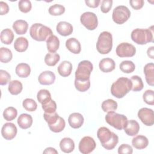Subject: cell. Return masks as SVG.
<instances>
[{
	"label": "cell",
	"mask_w": 154,
	"mask_h": 154,
	"mask_svg": "<svg viewBox=\"0 0 154 154\" xmlns=\"http://www.w3.org/2000/svg\"><path fill=\"white\" fill-rule=\"evenodd\" d=\"M131 79L125 77H120L112 83L111 87V93L114 97L120 99L123 97L132 88Z\"/></svg>",
	"instance_id": "1"
},
{
	"label": "cell",
	"mask_w": 154,
	"mask_h": 154,
	"mask_svg": "<svg viewBox=\"0 0 154 154\" xmlns=\"http://www.w3.org/2000/svg\"><path fill=\"white\" fill-rule=\"evenodd\" d=\"M153 26L147 29L137 28L131 32V38L138 45H146L149 42H153Z\"/></svg>",
	"instance_id": "2"
},
{
	"label": "cell",
	"mask_w": 154,
	"mask_h": 154,
	"mask_svg": "<svg viewBox=\"0 0 154 154\" xmlns=\"http://www.w3.org/2000/svg\"><path fill=\"white\" fill-rule=\"evenodd\" d=\"M29 34L32 38L38 42L46 40L53 35L51 29L42 23H34L29 29Z\"/></svg>",
	"instance_id": "3"
},
{
	"label": "cell",
	"mask_w": 154,
	"mask_h": 154,
	"mask_svg": "<svg viewBox=\"0 0 154 154\" xmlns=\"http://www.w3.org/2000/svg\"><path fill=\"white\" fill-rule=\"evenodd\" d=\"M112 48V36L108 31H103L98 37L96 43V49L101 54H107Z\"/></svg>",
	"instance_id": "4"
},
{
	"label": "cell",
	"mask_w": 154,
	"mask_h": 154,
	"mask_svg": "<svg viewBox=\"0 0 154 154\" xmlns=\"http://www.w3.org/2000/svg\"><path fill=\"white\" fill-rule=\"evenodd\" d=\"M105 120L108 124L118 130L124 129L128 122V119L125 115L114 111L108 112L105 116Z\"/></svg>",
	"instance_id": "5"
},
{
	"label": "cell",
	"mask_w": 154,
	"mask_h": 154,
	"mask_svg": "<svg viewBox=\"0 0 154 154\" xmlns=\"http://www.w3.org/2000/svg\"><path fill=\"white\" fill-rule=\"evenodd\" d=\"M93 69V64L90 61H81L78 64V68L75 72V79L78 81H87L90 79Z\"/></svg>",
	"instance_id": "6"
},
{
	"label": "cell",
	"mask_w": 154,
	"mask_h": 154,
	"mask_svg": "<svg viewBox=\"0 0 154 154\" xmlns=\"http://www.w3.org/2000/svg\"><path fill=\"white\" fill-rule=\"evenodd\" d=\"M131 16V11L129 8L124 5L116 7L112 11V18L117 24H123L126 22Z\"/></svg>",
	"instance_id": "7"
},
{
	"label": "cell",
	"mask_w": 154,
	"mask_h": 154,
	"mask_svg": "<svg viewBox=\"0 0 154 154\" xmlns=\"http://www.w3.org/2000/svg\"><path fill=\"white\" fill-rule=\"evenodd\" d=\"M80 21L82 25L88 30H94L98 25L97 16L94 13L90 11L85 12L81 14Z\"/></svg>",
	"instance_id": "8"
},
{
	"label": "cell",
	"mask_w": 154,
	"mask_h": 154,
	"mask_svg": "<svg viewBox=\"0 0 154 154\" xmlns=\"http://www.w3.org/2000/svg\"><path fill=\"white\" fill-rule=\"evenodd\" d=\"M116 51L119 57H132L136 53V48L131 43L123 42L117 46Z\"/></svg>",
	"instance_id": "9"
},
{
	"label": "cell",
	"mask_w": 154,
	"mask_h": 154,
	"mask_svg": "<svg viewBox=\"0 0 154 154\" xmlns=\"http://www.w3.org/2000/svg\"><path fill=\"white\" fill-rule=\"evenodd\" d=\"M96 144L94 140L89 136L83 137L79 143V150L83 154H88L96 148Z\"/></svg>",
	"instance_id": "10"
},
{
	"label": "cell",
	"mask_w": 154,
	"mask_h": 154,
	"mask_svg": "<svg viewBox=\"0 0 154 154\" xmlns=\"http://www.w3.org/2000/svg\"><path fill=\"white\" fill-rule=\"evenodd\" d=\"M138 117L143 124L150 126L154 123L153 111L148 108H142L138 112Z\"/></svg>",
	"instance_id": "11"
},
{
	"label": "cell",
	"mask_w": 154,
	"mask_h": 154,
	"mask_svg": "<svg viewBox=\"0 0 154 154\" xmlns=\"http://www.w3.org/2000/svg\"><path fill=\"white\" fill-rule=\"evenodd\" d=\"M17 129L16 125L13 123H5L1 129V134L4 138L7 140L13 139L17 134Z\"/></svg>",
	"instance_id": "12"
},
{
	"label": "cell",
	"mask_w": 154,
	"mask_h": 154,
	"mask_svg": "<svg viewBox=\"0 0 154 154\" xmlns=\"http://www.w3.org/2000/svg\"><path fill=\"white\" fill-rule=\"evenodd\" d=\"M38 81L39 83L42 85H51L55 81V75L54 73L51 71H44L39 75L38 77Z\"/></svg>",
	"instance_id": "13"
},
{
	"label": "cell",
	"mask_w": 154,
	"mask_h": 154,
	"mask_svg": "<svg viewBox=\"0 0 154 154\" xmlns=\"http://www.w3.org/2000/svg\"><path fill=\"white\" fill-rule=\"evenodd\" d=\"M84 120L82 115L79 112H73L71 114L68 118L69 125L74 129L81 128L84 123Z\"/></svg>",
	"instance_id": "14"
},
{
	"label": "cell",
	"mask_w": 154,
	"mask_h": 154,
	"mask_svg": "<svg viewBox=\"0 0 154 154\" xmlns=\"http://www.w3.org/2000/svg\"><path fill=\"white\" fill-rule=\"evenodd\" d=\"M57 31L59 34L63 36H67L70 35L73 32L72 25L65 21H61L58 23L56 26Z\"/></svg>",
	"instance_id": "15"
},
{
	"label": "cell",
	"mask_w": 154,
	"mask_h": 154,
	"mask_svg": "<svg viewBox=\"0 0 154 154\" xmlns=\"http://www.w3.org/2000/svg\"><path fill=\"white\" fill-rule=\"evenodd\" d=\"M99 67L102 72L108 73L114 70L116 63L112 59L110 58H105L100 61Z\"/></svg>",
	"instance_id": "16"
},
{
	"label": "cell",
	"mask_w": 154,
	"mask_h": 154,
	"mask_svg": "<svg viewBox=\"0 0 154 154\" xmlns=\"http://www.w3.org/2000/svg\"><path fill=\"white\" fill-rule=\"evenodd\" d=\"M140 130V125L138 123L134 120H128L127 124L124 128L125 133L129 136L136 135Z\"/></svg>",
	"instance_id": "17"
},
{
	"label": "cell",
	"mask_w": 154,
	"mask_h": 154,
	"mask_svg": "<svg viewBox=\"0 0 154 154\" xmlns=\"http://www.w3.org/2000/svg\"><path fill=\"white\" fill-rule=\"evenodd\" d=\"M66 46L67 49L74 54H78L81 50L80 42L75 38H70L66 42Z\"/></svg>",
	"instance_id": "18"
},
{
	"label": "cell",
	"mask_w": 154,
	"mask_h": 154,
	"mask_svg": "<svg viewBox=\"0 0 154 154\" xmlns=\"http://www.w3.org/2000/svg\"><path fill=\"white\" fill-rule=\"evenodd\" d=\"M132 144L135 149L141 150L145 149L148 146L149 140L146 137L139 135L132 138Z\"/></svg>",
	"instance_id": "19"
},
{
	"label": "cell",
	"mask_w": 154,
	"mask_h": 154,
	"mask_svg": "<svg viewBox=\"0 0 154 154\" xmlns=\"http://www.w3.org/2000/svg\"><path fill=\"white\" fill-rule=\"evenodd\" d=\"M144 73L145 75L147 83L151 86L154 85V65L153 63L146 64L144 67Z\"/></svg>",
	"instance_id": "20"
},
{
	"label": "cell",
	"mask_w": 154,
	"mask_h": 154,
	"mask_svg": "<svg viewBox=\"0 0 154 154\" xmlns=\"http://www.w3.org/2000/svg\"><path fill=\"white\" fill-rule=\"evenodd\" d=\"M112 132L106 127L100 128L97 132V136L101 144H103L109 141L112 137Z\"/></svg>",
	"instance_id": "21"
},
{
	"label": "cell",
	"mask_w": 154,
	"mask_h": 154,
	"mask_svg": "<svg viewBox=\"0 0 154 154\" xmlns=\"http://www.w3.org/2000/svg\"><path fill=\"white\" fill-rule=\"evenodd\" d=\"M17 122L20 128L26 129L31 126L32 124V117L29 114L23 113L19 116Z\"/></svg>",
	"instance_id": "22"
},
{
	"label": "cell",
	"mask_w": 154,
	"mask_h": 154,
	"mask_svg": "<svg viewBox=\"0 0 154 154\" xmlns=\"http://www.w3.org/2000/svg\"><path fill=\"white\" fill-rule=\"evenodd\" d=\"M58 73L63 77L69 76L72 70V64L69 61H62L57 68Z\"/></svg>",
	"instance_id": "23"
},
{
	"label": "cell",
	"mask_w": 154,
	"mask_h": 154,
	"mask_svg": "<svg viewBox=\"0 0 154 154\" xmlns=\"http://www.w3.org/2000/svg\"><path fill=\"white\" fill-rule=\"evenodd\" d=\"M61 150L64 153H70L75 149V143L72 139L68 137L63 138L60 142Z\"/></svg>",
	"instance_id": "24"
},
{
	"label": "cell",
	"mask_w": 154,
	"mask_h": 154,
	"mask_svg": "<svg viewBox=\"0 0 154 154\" xmlns=\"http://www.w3.org/2000/svg\"><path fill=\"white\" fill-rule=\"evenodd\" d=\"M13 28L17 34H25L28 30V24L24 20H17L13 23Z\"/></svg>",
	"instance_id": "25"
},
{
	"label": "cell",
	"mask_w": 154,
	"mask_h": 154,
	"mask_svg": "<svg viewBox=\"0 0 154 154\" xmlns=\"http://www.w3.org/2000/svg\"><path fill=\"white\" fill-rule=\"evenodd\" d=\"M46 45L48 51L51 53H54L59 48L60 40L56 35H52L46 40Z\"/></svg>",
	"instance_id": "26"
},
{
	"label": "cell",
	"mask_w": 154,
	"mask_h": 154,
	"mask_svg": "<svg viewBox=\"0 0 154 154\" xmlns=\"http://www.w3.org/2000/svg\"><path fill=\"white\" fill-rule=\"evenodd\" d=\"M16 73L20 78H26L31 73V68L26 63H20L17 65L15 69Z\"/></svg>",
	"instance_id": "27"
},
{
	"label": "cell",
	"mask_w": 154,
	"mask_h": 154,
	"mask_svg": "<svg viewBox=\"0 0 154 154\" xmlns=\"http://www.w3.org/2000/svg\"><path fill=\"white\" fill-rule=\"evenodd\" d=\"M28 47V41L23 37H18L14 41V48L19 52H25Z\"/></svg>",
	"instance_id": "28"
},
{
	"label": "cell",
	"mask_w": 154,
	"mask_h": 154,
	"mask_svg": "<svg viewBox=\"0 0 154 154\" xmlns=\"http://www.w3.org/2000/svg\"><path fill=\"white\" fill-rule=\"evenodd\" d=\"M1 41L5 45H10L14 39L13 32L9 28L3 29L1 32Z\"/></svg>",
	"instance_id": "29"
},
{
	"label": "cell",
	"mask_w": 154,
	"mask_h": 154,
	"mask_svg": "<svg viewBox=\"0 0 154 154\" xmlns=\"http://www.w3.org/2000/svg\"><path fill=\"white\" fill-rule=\"evenodd\" d=\"M23 89L22 84L18 80H13L10 81L8 90L13 95H17L21 93Z\"/></svg>",
	"instance_id": "30"
},
{
	"label": "cell",
	"mask_w": 154,
	"mask_h": 154,
	"mask_svg": "<svg viewBox=\"0 0 154 154\" xmlns=\"http://www.w3.org/2000/svg\"><path fill=\"white\" fill-rule=\"evenodd\" d=\"M60 55L56 52L48 53L45 55V63L49 66H54L60 61Z\"/></svg>",
	"instance_id": "31"
},
{
	"label": "cell",
	"mask_w": 154,
	"mask_h": 154,
	"mask_svg": "<svg viewBox=\"0 0 154 154\" xmlns=\"http://www.w3.org/2000/svg\"><path fill=\"white\" fill-rule=\"evenodd\" d=\"M102 109L104 112L114 111L117 108V103L111 99L104 100L102 103Z\"/></svg>",
	"instance_id": "32"
},
{
	"label": "cell",
	"mask_w": 154,
	"mask_h": 154,
	"mask_svg": "<svg viewBox=\"0 0 154 154\" xmlns=\"http://www.w3.org/2000/svg\"><path fill=\"white\" fill-rule=\"evenodd\" d=\"M13 58V54L11 50L7 48L2 47L0 49V61L4 63L10 62Z\"/></svg>",
	"instance_id": "33"
},
{
	"label": "cell",
	"mask_w": 154,
	"mask_h": 154,
	"mask_svg": "<svg viewBox=\"0 0 154 154\" xmlns=\"http://www.w3.org/2000/svg\"><path fill=\"white\" fill-rule=\"evenodd\" d=\"M120 69L121 71L125 73H131L135 70V66L132 61L125 60L123 61L120 64Z\"/></svg>",
	"instance_id": "34"
},
{
	"label": "cell",
	"mask_w": 154,
	"mask_h": 154,
	"mask_svg": "<svg viewBox=\"0 0 154 154\" xmlns=\"http://www.w3.org/2000/svg\"><path fill=\"white\" fill-rule=\"evenodd\" d=\"M37 99L38 101L42 105L51 100V95L48 90L42 89L37 93Z\"/></svg>",
	"instance_id": "35"
},
{
	"label": "cell",
	"mask_w": 154,
	"mask_h": 154,
	"mask_svg": "<svg viewBox=\"0 0 154 154\" xmlns=\"http://www.w3.org/2000/svg\"><path fill=\"white\" fill-rule=\"evenodd\" d=\"M131 81L132 84L131 90L133 91H139L143 88L144 84L140 76L137 75L132 76L131 78Z\"/></svg>",
	"instance_id": "36"
},
{
	"label": "cell",
	"mask_w": 154,
	"mask_h": 154,
	"mask_svg": "<svg viewBox=\"0 0 154 154\" xmlns=\"http://www.w3.org/2000/svg\"><path fill=\"white\" fill-rule=\"evenodd\" d=\"M17 111L13 106L7 107L3 112V117L7 121L13 120L17 117Z\"/></svg>",
	"instance_id": "37"
},
{
	"label": "cell",
	"mask_w": 154,
	"mask_h": 154,
	"mask_svg": "<svg viewBox=\"0 0 154 154\" xmlns=\"http://www.w3.org/2000/svg\"><path fill=\"white\" fill-rule=\"evenodd\" d=\"M65 126H66V123L64 119H63L61 117H59L57 122L54 125H49V127L51 131L57 133V132H60L63 131V130L65 128Z\"/></svg>",
	"instance_id": "38"
},
{
	"label": "cell",
	"mask_w": 154,
	"mask_h": 154,
	"mask_svg": "<svg viewBox=\"0 0 154 154\" xmlns=\"http://www.w3.org/2000/svg\"><path fill=\"white\" fill-rule=\"evenodd\" d=\"M75 86L77 90L81 92H84L88 90L90 87V79L87 81H78L75 79Z\"/></svg>",
	"instance_id": "39"
},
{
	"label": "cell",
	"mask_w": 154,
	"mask_h": 154,
	"mask_svg": "<svg viewBox=\"0 0 154 154\" xmlns=\"http://www.w3.org/2000/svg\"><path fill=\"white\" fill-rule=\"evenodd\" d=\"M49 13L52 16H60L65 12V8L60 4H54L49 8Z\"/></svg>",
	"instance_id": "40"
},
{
	"label": "cell",
	"mask_w": 154,
	"mask_h": 154,
	"mask_svg": "<svg viewBox=\"0 0 154 154\" xmlns=\"http://www.w3.org/2000/svg\"><path fill=\"white\" fill-rule=\"evenodd\" d=\"M23 107L28 111H34L37 108V104L36 102L32 99L27 98L25 99L22 102Z\"/></svg>",
	"instance_id": "41"
},
{
	"label": "cell",
	"mask_w": 154,
	"mask_h": 154,
	"mask_svg": "<svg viewBox=\"0 0 154 154\" xmlns=\"http://www.w3.org/2000/svg\"><path fill=\"white\" fill-rule=\"evenodd\" d=\"M118 142H119L118 136L115 133L112 132V137L109 140V141L103 144H102V146L103 147H104L106 150H112L117 146Z\"/></svg>",
	"instance_id": "42"
},
{
	"label": "cell",
	"mask_w": 154,
	"mask_h": 154,
	"mask_svg": "<svg viewBox=\"0 0 154 154\" xmlns=\"http://www.w3.org/2000/svg\"><path fill=\"white\" fill-rule=\"evenodd\" d=\"M58 114L57 113V112H54L52 113H47V112H44L43 114V117L45 120V121L48 123V125H52L55 124L58 118H59Z\"/></svg>",
	"instance_id": "43"
},
{
	"label": "cell",
	"mask_w": 154,
	"mask_h": 154,
	"mask_svg": "<svg viewBox=\"0 0 154 154\" xmlns=\"http://www.w3.org/2000/svg\"><path fill=\"white\" fill-rule=\"evenodd\" d=\"M42 108L45 112L52 113L56 111L57 104L54 100L51 99L46 103L42 104Z\"/></svg>",
	"instance_id": "44"
},
{
	"label": "cell",
	"mask_w": 154,
	"mask_h": 154,
	"mask_svg": "<svg viewBox=\"0 0 154 154\" xmlns=\"http://www.w3.org/2000/svg\"><path fill=\"white\" fill-rule=\"evenodd\" d=\"M18 7L20 11L26 13L31 10L32 5L30 1L20 0L18 3Z\"/></svg>",
	"instance_id": "45"
},
{
	"label": "cell",
	"mask_w": 154,
	"mask_h": 154,
	"mask_svg": "<svg viewBox=\"0 0 154 154\" xmlns=\"http://www.w3.org/2000/svg\"><path fill=\"white\" fill-rule=\"evenodd\" d=\"M143 100L148 105H154V93L152 90H146L143 95Z\"/></svg>",
	"instance_id": "46"
},
{
	"label": "cell",
	"mask_w": 154,
	"mask_h": 154,
	"mask_svg": "<svg viewBox=\"0 0 154 154\" xmlns=\"http://www.w3.org/2000/svg\"><path fill=\"white\" fill-rule=\"evenodd\" d=\"M10 79L11 76L7 71L0 70V85H4L7 84Z\"/></svg>",
	"instance_id": "47"
},
{
	"label": "cell",
	"mask_w": 154,
	"mask_h": 154,
	"mask_svg": "<svg viewBox=\"0 0 154 154\" xmlns=\"http://www.w3.org/2000/svg\"><path fill=\"white\" fill-rule=\"evenodd\" d=\"M112 0H103L101 2L100 5V10L103 13H108L112 5Z\"/></svg>",
	"instance_id": "48"
},
{
	"label": "cell",
	"mask_w": 154,
	"mask_h": 154,
	"mask_svg": "<svg viewBox=\"0 0 154 154\" xmlns=\"http://www.w3.org/2000/svg\"><path fill=\"white\" fill-rule=\"evenodd\" d=\"M133 149L131 146L127 144H122L118 148L119 154H132Z\"/></svg>",
	"instance_id": "49"
},
{
	"label": "cell",
	"mask_w": 154,
	"mask_h": 154,
	"mask_svg": "<svg viewBox=\"0 0 154 154\" xmlns=\"http://www.w3.org/2000/svg\"><path fill=\"white\" fill-rule=\"evenodd\" d=\"M143 0H131L129 4L135 10H140L144 5Z\"/></svg>",
	"instance_id": "50"
},
{
	"label": "cell",
	"mask_w": 154,
	"mask_h": 154,
	"mask_svg": "<svg viewBox=\"0 0 154 154\" xmlns=\"http://www.w3.org/2000/svg\"><path fill=\"white\" fill-rule=\"evenodd\" d=\"M9 11V7L8 4L3 1L0 2V14H6Z\"/></svg>",
	"instance_id": "51"
},
{
	"label": "cell",
	"mask_w": 154,
	"mask_h": 154,
	"mask_svg": "<svg viewBox=\"0 0 154 154\" xmlns=\"http://www.w3.org/2000/svg\"><path fill=\"white\" fill-rule=\"evenodd\" d=\"M85 2L86 5L91 8H96L99 6L100 1V0H85Z\"/></svg>",
	"instance_id": "52"
},
{
	"label": "cell",
	"mask_w": 154,
	"mask_h": 154,
	"mask_svg": "<svg viewBox=\"0 0 154 154\" xmlns=\"http://www.w3.org/2000/svg\"><path fill=\"white\" fill-rule=\"evenodd\" d=\"M43 153H55L57 154L58 152L55 149L53 148V147H47L43 152Z\"/></svg>",
	"instance_id": "53"
},
{
	"label": "cell",
	"mask_w": 154,
	"mask_h": 154,
	"mask_svg": "<svg viewBox=\"0 0 154 154\" xmlns=\"http://www.w3.org/2000/svg\"><path fill=\"white\" fill-rule=\"evenodd\" d=\"M154 47L153 46H151L150 48H148L147 53V55L148 57H149L150 58L153 59L154 58V55H153V53H154Z\"/></svg>",
	"instance_id": "54"
}]
</instances>
